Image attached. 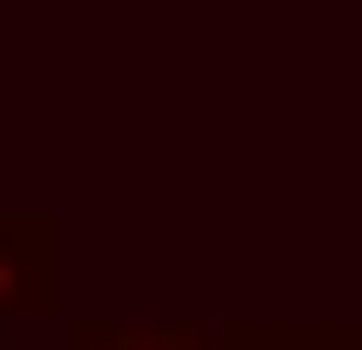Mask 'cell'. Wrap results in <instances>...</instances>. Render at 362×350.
Returning <instances> with one entry per match:
<instances>
[{
  "instance_id": "obj_1",
  "label": "cell",
  "mask_w": 362,
  "mask_h": 350,
  "mask_svg": "<svg viewBox=\"0 0 362 350\" xmlns=\"http://www.w3.org/2000/svg\"><path fill=\"white\" fill-rule=\"evenodd\" d=\"M71 315V233L59 210H0V339Z\"/></svg>"
},
{
  "instance_id": "obj_2",
  "label": "cell",
  "mask_w": 362,
  "mask_h": 350,
  "mask_svg": "<svg viewBox=\"0 0 362 350\" xmlns=\"http://www.w3.org/2000/svg\"><path fill=\"white\" fill-rule=\"evenodd\" d=\"M59 350H222L211 315H71Z\"/></svg>"
},
{
  "instance_id": "obj_3",
  "label": "cell",
  "mask_w": 362,
  "mask_h": 350,
  "mask_svg": "<svg viewBox=\"0 0 362 350\" xmlns=\"http://www.w3.org/2000/svg\"><path fill=\"white\" fill-rule=\"evenodd\" d=\"M222 350H362V315H234Z\"/></svg>"
},
{
  "instance_id": "obj_4",
  "label": "cell",
  "mask_w": 362,
  "mask_h": 350,
  "mask_svg": "<svg viewBox=\"0 0 362 350\" xmlns=\"http://www.w3.org/2000/svg\"><path fill=\"white\" fill-rule=\"evenodd\" d=\"M0 350H12V339H0Z\"/></svg>"
}]
</instances>
